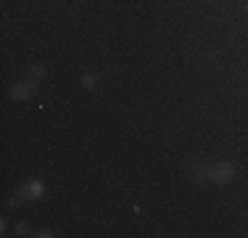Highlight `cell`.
<instances>
[{
	"instance_id": "obj_5",
	"label": "cell",
	"mask_w": 248,
	"mask_h": 238,
	"mask_svg": "<svg viewBox=\"0 0 248 238\" xmlns=\"http://www.w3.org/2000/svg\"><path fill=\"white\" fill-rule=\"evenodd\" d=\"M45 77V67L43 64H34L32 69H29V80H34V82H40Z\"/></svg>"
},
{
	"instance_id": "obj_7",
	"label": "cell",
	"mask_w": 248,
	"mask_h": 238,
	"mask_svg": "<svg viewBox=\"0 0 248 238\" xmlns=\"http://www.w3.org/2000/svg\"><path fill=\"white\" fill-rule=\"evenodd\" d=\"M32 236H37V238H53L56 233H53V230H34Z\"/></svg>"
},
{
	"instance_id": "obj_3",
	"label": "cell",
	"mask_w": 248,
	"mask_h": 238,
	"mask_svg": "<svg viewBox=\"0 0 248 238\" xmlns=\"http://www.w3.org/2000/svg\"><path fill=\"white\" fill-rule=\"evenodd\" d=\"M37 87H40V82H34V80H21V82H14L11 85V101H29V98H34L37 95Z\"/></svg>"
},
{
	"instance_id": "obj_4",
	"label": "cell",
	"mask_w": 248,
	"mask_h": 238,
	"mask_svg": "<svg viewBox=\"0 0 248 238\" xmlns=\"http://www.w3.org/2000/svg\"><path fill=\"white\" fill-rule=\"evenodd\" d=\"M98 74H85V77H82V87H85V90H95V87H98Z\"/></svg>"
},
{
	"instance_id": "obj_6",
	"label": "cell",
	"mask_w": 248,
	"mask_h": 238,
	"mask_svg": "<svg viewBox=\"0 0 248 238\" xmlns=\"http://www.w3.org/2000/svg\"><path fill=\"white\" fill-rule=\"evenodd\" d=\"M29 230H32V228H29L27 222H16V225H14V233H16V236H29Z\"/></svg>"
},
{
	"instance_id": "obj_1",
	"label": "cell",
	"mask_w": 248,
	"mask_h": 238,
	"mask_svg": "<svg viewBox=\"0 0 248 238\" xmlns=\"http://www.w3.org/2000/svg\"><path fill=\"white\" fill-rule=\"evenodd\" d=\"M45 196V186L40 180H29L24 183L19 190H16V196L8 201V206H16V204H21V201H34V199H43Z\"/></svg>"
},
{
	"instance_id": "obj_2",
	"label": "cell",
	"mask_w": 248,
	"mask_h": 238,
	"mask_svg": "<svg viewBox=\"0 0 248 238\" xmlns=\"http://www.w3.org/2000/svg\"><path fill=\"white\" fill-rule=\"evenodd\" d=\"M232 177H235V167L230 162H217L206 170V180L214 183V186H227Z\"/></svg>"
}]
</instances>
